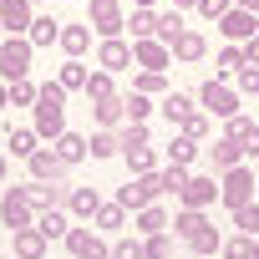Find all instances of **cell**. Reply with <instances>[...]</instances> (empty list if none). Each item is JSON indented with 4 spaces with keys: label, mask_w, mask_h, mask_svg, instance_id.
<instances>
[{
    "label": "cell",
    "mask_w": 259,
    "mask_h": 259,
    "mask_svg": "<svg viewBox=\"0 0 259 259\" xmlns=\"http://www.w3.org/2000/svg\"><path fill=\"white\" fill-rule=\"evenodd\" d=\"M31 117H36V138H61L66 133V92L56 87V81H46L41 92H36V107H31Z\"/></svg>",
    "instance_id": "1"
},
{
    "label": "cell",
    "mask_w": 259,
    "mask_h": 259,
    "mask_svg": "<svg viewBox=\"0 0 259 259\" xmlns=\"http://www.w3.org/2000/svg\"><path fill=\"white\" fill-rule=\"evenodd\" d=\"M31 56H36V46L26 41V36H6L0 41V81H26L31 76Z\"/></svg>",
    "instance_id": "2"
},
{
    "label": "cell",
    "mask_w": 259,
    "mask_h": 259,
    "mask_svg": "<svg viewBox=\"0 0 259 259\" xmlns=\"http://www.w3.org/2000/svg\"><path fill=\"white\" fill-rule=\"evenodd\" d=\"M87 26H92V36H102V41L122 36V31H127L122 0H87Z\"/></svg>",
    "instance_id": "3"
},
{
    "label": "cell",
    "mask_w": 259,
    "mask_h": 259,
    "mask_svg": "<svg viewBox=\"0 0 259 259\" xmlns=\"http://www.w3.org/2000/svg\"><path fill=\"white\" fill-rule=\"evenodd\" d=\"M198 102H203V112H208V117L229 122V117H239V102H244V97H239L229 81H213V76H208V81L198 87Z\"/></svg>",
    "instance_id": "4"
},
{
    "label": "cell",
    "mask_w": 259,
    "mask_h": 259,
    "mask_svg": "<svg viewBox=\"0 0 259 259\" xmlns=\"http://www.w3.org/2000/svg\"><path fill=\"white\" fill-rule=\"evenodd\" d=\"M249 198H254V168H249V163L219 173V203H224L229 213H234L239 203H249Z\"/></svg>",
    "instance_id": "5"
},
{
    "label": "cell",
    "mask_w": 259,
    "mask_h": 259,
    "mask_svg": "<svg viewBox=\"0 0 259 259\" xmlns=\"http://www.w3.org/2000/svg\"><path fill=\"white\" fill-rule=\"evenodd\" d=\"M163 198V183H158V173H143V178H127V188H117V203L122 208H153Z\"/></svg>",
    "instance_id": "6"
},
{
    "label": "cell",
    "mask_w": 259,
    "mask_h": 259,
    "mask_svg": "<svg viewBox=\"0 0 259 259\" xmlns=\"http://www.w3.org/2000/svg\"><path fill=\"white\" fill-rule=\"evenodd\" d=\"M213 26H219V36H224L229 46H249V41H254V31H259V16L234 6V11H229L224 21H213Z\"/></svg>",
    "instance_id": "7"
},
{
    "label": "cell",
    "mask_w": 259,
    "mask_h": 259,
    "mask_svg": "<svg viewBox=\"0 0 259 259\" xmlns=\"http://www.w3.org/2000/svg\"><path fill=\"white\" fill-rule=\"evenodd\" d=\"M0 224H6L11 234H16V229H36V208L26 203L21 188H6V198H0Z\"/></svg>",
    "instance_id": "8"
},
{
    "label": "cell",
    "mask_w": 259,
    "mask_h": 259,
    "mask_svg": "<svg viewBox=\"0 0 259 259\" xmlns=\"http://www.w3.org/2000/svg\"><path fill=\"white\" fill-rule=\"evenodd\" d=\"M61 244L71 249V259H112V244H107L97 229H71Z\"/></svg>",
    "instance_id": "9"
},
{
    "label": "cell",
    "mask_w": 259,
    "mask_h": 259,
    "mask_svg": "<svg viewBox=\"0 0 259 259\" xmlns=\"http://www.w3.org/2000/svg\"><path fill=\"white\" fill-rule=\"evenodd\" d=\"M178 203L203 213L208 203H219V178H213V173H193V178H188V188L178 193Z\"/></svg>",
    "instance_id": "10"
},
{
    "label": "cell",
    "mask_w": 259,
    "mask_h": 259,
    "mask_svg": "<svg viewBox=\"0 0 259 259\" xmlns=\"http://www.w3.org/2000/svg\"><path fill=\"white\" fill-rule=\"evenodd\" d=\"M224 138H229V143H239V148H244V158H259V122H254L249 112H239V117H229V122H224Z\"/></svg>",
    "instance_id": "11"
},
{
    "label": "cell",
    "mask_w": 259,
    "mask_h": 259,
    "mask_svg": "<svg viewBox=\"0 0 259 259\" xmlns=\"http://www.w3.org/2000/svg\"><path fill=\"white\" fill-rule=\"evenodd\" d=\"M97 66L102 71H133V41H122V36H112V41H97Z\"/></svg>",
    "instance_id": "12"
},
{
    "label": "cell",
    "mask_w": 259,
    "mask_h": 259,
    "mask_svg": "<svg viewBox=\"0 0 259 259\" xmlns=\"http://www.w3.org/2000/svg\"><path fill=\"white\" fill-rule=\"evenodd\" d=\"M21 193H26V203L41 213V208H66V198H71V188L66 183H21Z\"/></svg>",
    "instance_id": "13"
},
{
    "label": "cell",
    "mask_w": 259,
    "mask_h": 259,
    "mask_svg": "<svg viewBox=\"0 0 259 259\" xmlns=\"http://www.w3.org/2000/svg\"><path fill=\"white\" fill-rule=\"evenodd\" d=\"M31 21H36L31 0H0V26H6V36H26Z\"/></svg>",
    "instance_id": "14"
},
{
    "label": "cell",
    "mask_w": 259,
    "mask_h": 259,
    "mask_svg": "<svg viewBox=\"0 0 259 259\" xmlns=\"http://www.w3.org/2000/svg\"><path fill=\"white\" fill-rule=\"evenodd\" d=\"M26 168H31V183H61V178H66V163H61L51 148H36V153L26 158Z\"/></svg>",
    "instance_id": "15"
},
{
    "label": "cell",
    "mask_w": 259,
    "mask_h": 259,
    "mask_svg": "<svg viewBox=\"0 0 259 259\" xmlns=\"http://www.w3.org/2000/svg\"><path fill=\"white\" fill-rule=\"evenodd\" d=\"M168 61H173V51H168L163 41H133V66H143V71H168Z\"/></svg>",
    "instance_id": "16"
},
{
    "label": "cell",
    "mask_w": 259,
    "mask_h": 259,
    "mask_svg": "<svg viewBox=\"0 0 259 259\" xmlns=\"http://www.w3.org/2000/svg\"><path fill=\"white\" fill-rule=\"evenodd\" d=\"M203 56H208V36L188 26V31H183V36L173 41V61H183V66H193V61H203Z\"/></svg>",
    "instance_id": "17"
},
{
    "label": "cell",
    "mask_w": 259,
    "mask_h": 259,
    "mask_svg": "<svg viewBox=\"0 0 259 259\" xmlns=\"http://www.w3.org/2000/svg\"><path fill=\"white\" fill-rule=\"evenodd\" d=\"M36 229H41L46 244H56V239L71 234V213H66V208H41V213H36Z\"/></svg>",
    "instance_id": "18"
},
{
    "label": "cell",
    "mask_w": 259,
    "mask_h": 259,
    "mask_svg": "<svg viewBox=\"0 0 259 259\" xmlns=\"http://www.w3.org/2000/svg\"><path fill=\"white\" fill-rule=\"evenodd\" d=\"M56 46L66 51V61H81L92 51V26H61V41Z\"/></svg>",
    "instance_id": "19"
},
{
    "label": "cell",
    "mask_w": 259,
    "mask_h": 259,
    "mask_svg": "<svg viewBox=\"0 0 259 259\" xmlns=\"http://www.w3.org/2000/svg\"><path fill=\"white\" fill-rule=\"evenodd\" d=\"M51 153H56V158H61L66 168H76V163H87V158H92V153H87V138H81V133H61V138L51 143Z\"/></svg>",
    "instance_id": "20"
},
{
    "label": "cell",
    "mask_w": 259,
    "mask_h": 259,
    "mask_svg": "<svg viewBox=\"0 0 259 259\" xmlns=\"http://www.w3.org/2000/svg\"><path fill=\"white\" fill-rule=\"evenodd\" d=\"M92 122L102 127V133H117V127L127 122V112H122V97H107V102H92Z\"/></svg>",
    "instance_id": "21"
},
{
    "label": "cell",
    "mask_w": 259,
    "mask_h": 259,
    "mask_svg": "<svg viewBox=\"0 0 259 259\" xmlns=\"http://www.w3.org/2000/svg\"><path fill=\"white\" fill-rule=\"evenodd\" d=\"M26 41H31L36 51L56 46V41H61V21H56V16H36V21H31V31H26Z\"/></svg>",
    "instance_id": "22"
},
{
    "label": "cell",
    "mask_w": 259,
    "mask_h": 259,
    "mask_svg": "<svg viewBox=\"0 0 259 259\" xmlns=\"http://www.w3.org/2000/svg\"><path fill=\"white\" fill-rule=\"evenodd\" d=\"M244 61H249V56H244V46H229V41H224V46H219V56H213V81H234V71H239Z\"/></svg>",
    "instance_id": "23"
},
{
    "label": "cell",
    "mask_w": 259,
    "mask_h": 259,
    "mask_svg": "<svg viewBox=\"0 0 259 259\" xmlns=\"http://www.w3.org/2000/svg\"><path fill=\"white\" fill-rule=\"evenodd\" d=\"M208 163H213V173H229V168H239V163H244V148H239V143H229V138H213Z\"/></svg>",
    "instance_id": "24"
},
{
    "label": "cell",
    "mask_w": 259,
    "mask_h": 259,
    "mask_svg": "<svg viewBox=\"0 0 259 259\" xmlns=\"http://www.w3.org/2000/svg\"><path fill=\"white\" fill-rule=\"evenodd\" d=\"M11 254H16V259H41V254H46L41 229H16V234H11Z\"/></svg>",
    "instance_id": "25"
},
{
    "label": "cell",
    "mask_w": 259,
    "mask_h": 259,
    "mask_svg": "<svg viewBox=\"0 0 259 259\" xmlns=\"http://www.w3.org/2000/svg\"><path fill=\"white\" fill-rule=\"evenodd\" d=\"M163 153H168V163H173V168H193V163H198V153H203V143H193V138H183V133H178Z\"/></svg>",
    "instance_id": "26"
},
{
    "label": "cell",
    "mask_w": 259,
    "mask_h": 259,
    "mask_svg": "<svg viewBox=\"0 0 259 259\" xmlns=\"http://www.w3.org/2000/svg\"><path fill=\"white\" fill-rule=\"evenodd\" d=\"M97 208H102V193L97 188H71V198H66V213L71 219H97Z\"/></svg>",
    "instance_id": "27"
},
{
    "label": "cell",
    "mask_w": 259,
    "mask_h": 259,
    "mask_svg": "<svg viewBox=\"0 0 259 259\" xmlns=\"http://www.w3.org/2000/svg\"><path fill=\"white\" fill-rule=\"evenodd\" d=\"M133 219H138V234H143V239H148V234H168V229H173V219H168V208H163V203L138 208Z\"/></svg>",
    "instance_id": "28"
},
{
    "label": "cell",
    "mask_w": 259,
    "mask_h": 259,
    "mask_svg": "<svg viewBox=\"0 0 259 259\" xmlns=\"http://www.w3.org/2000/svg\"><path fill=\"white\" fill-rule=\"evenodd\" d=\"M188 31V21H183V11H158V36L153 41H163L168 51H173V41Z\"/></svg>",
    "instance_id": "29"
},
{
    "label": "cell",
    "mask_w": 259,
    "mask_h": 259,
    "mask_svg": "<svg viewBox=\"0 0 259 259\" xmlns=\"http://www.w3.org/2000/svg\"><path fill=\"white\" fill-rule=\"evenodd\" d=\"M158 112L178 127V122H183L188 112H198V107H193V97H188V92H168V97H158Z\"/></svg>",
    "instance_id": "30"
},
{
    "label": "cell",
    "mask_w": 259,
    "mask_h": 259,
    "mask_svg": "<svg viewBox=\"0 0 259 259\" xmlns=\"http://www.w3.org/2000/svg\"><path fill=\"white\" fill-rule=\"evenodd\" d=\"M208 224H213V219H208V213H198V208H178V213H173V234H178L183 244H188L198 229H208Z\"/></svg>",
    "instance_id": "31"
},
{
    "label": "cell",
    "mask_w": 259,
    "mask_h": 259,
    "mask_svg": "<svg viewBox=\"0 0 259 259\" xmlns=\"http://www.w3.org/2000/svg\"><path fill=\"white\" fill-rule=\"evenodd\" d=\"M6 148H11V158H31V153L41 148V138H36V127H11V133H6Z\"/></svg>",
    "instance_id": "32"
},
{
    "label": "cell",
    "mask_w": 259,
    "mask_h": 259,
    "mask_svg": "<svg viewBox=\"0 0 259 259\" xmlns=\"http://www.w3.org/2000/svg\"><path fill=\"white\" fill-rule=\"evenodd\" d=\"M87 153L97 163H107V158H122V143H117V133H102V127H97V133L87 138Z\"/></svg>",
    "instance_id": "33"
},
{
    "label": "cell",
    "mask_w": 259,
    "mask_h": 259,
    "mask_svg": "<svg viewBox=\"0 0 259 259\" xmlns=\"http://www.w3.org/2000/svg\"><path fill=\"white\" fill-rule=\"evenodd\" d=\"M87 61H61V71H56V87L61 92H87Z\"/></svg>",
    "instance_id": "34"
},
{
    "label": "cell",
    "mask_w": 259,
    "mask_h": 259,
    "mask_svg": "<svg viewBox=\"0 0 259 259\" xmlns=\"http://www.w3.org/2000/svg\"><path fill=\"white\" fill-rule=\"evenodd\" d=\"M117 143H122V153H133V148H153L148 122H122V127H117Z\"/></svg>",
    "instance_id": "35"
},
{
    "label": "cell",
    "mask_w": 259,
    "mask_h": 259,
    "mask_svg": "<svg viewBox=\"0 0 259 259\" xmlns=\"http://www.w3.org/2000/svg\"><path fill=\"white\" fill-rule=\"evenodd\" d=\"M229 219H234V229H239V234H249V239H259V198H249V203H239V208H234Z\"/></svg>",
    "instance_id": "36"
},
{
    "label": "cell",
    "mask_w": 259,
    "mask_h": 259,
    "mask_svg": "<svg viewBox=\"0 0 259 259\" xmlns=\"http://www.w3.org/2000/svg\"><path fill=\"white\" fill-rule=\"evenodd\" d=\"M127 31H133V41H153L158 36V11H133L127 16Z\"/></svg>",
    "instance_id": "37"
},
{
    "label": "cell",
    "mask_w": 259,
    "mask_h": 259,
    "mask_svg": "<svg viewBox=\"0 0 259 259\" xmlns=\"http://www.w3.org/2000/svg\"><path fill=\"white\" fill-rule=\"evenodd\" d=\"M133 92H143V97H168V76H163V71H138V76H133Z\"/></svg>",
    "instance_id": "38"
},
{
    "label": "cell",
    "mask_w": 259,
    "mask_h": 259,
    "mask_svg": "<svg viewBox=\"0 0 259 259\" xmlns=\"http://www.w3.org/2000/svg\"><path fill=\"white\" fill-rule=\"evenodd\" d=\"M107 97H117V87H112V71H92L87 76V102H107Z\"/></svg>",
    "instance_id": "39"
},
{
    "label": "cell",
    "mask_w": 259,
    "mask_h": 259,
    "mask_svg": "<svg viewBox=\"0 0 259 259\" xmlns=\"http://www.w3.org/2000/svg\"><path fill=\"white\" fill-rule=\"evenodd\" d=\"M188 178H193V168H173V163H168V168H158V183H163V193H173V198L188 188Z\"/></svg>",
    "instance_id": "40"
},
{
    "label": "cell",
    "mask_w": 259,
    "mask_h": 259,
    "mask_svg": "<svg viewBox=\"0 0 259 259\" xmlns=\"http://www.w3.org/2000/svg\"><path fill=\"white\" fill-rule=\"evenodd\" d=\"M219 249H224V234H219L213 224H208V229H198V234L188 239V254H219Z\"/></svg>",
    "instance_id": "41"
},
{
    "label": "cell",
    "mask_w": 259,
    "mask_h": 259,
    "mask_svg": "<svg viewBox=\"0 0 259 259\" xmlns=\"http://www.w3.org/2000/svg\"><path fill=\"white\" fill-rule=\"evenodd\" d=\"M122 112H127V122H148V117H153V97L127 92V97H122Z\"/></svg>",
    "instance_id": "42"
},
{
    "label": "cell",
    "mask_w": 259,
    "mask_h": 259,
    "mask_svg": "<svg viewBox=\"0 0 259 259\" xmlns=\"http://www.w3.org/2000/svg\"><path fill=\"white\" fill-rule=\"evenodd\" d=\"M122 158H127V168H133V178L158 173V153H153V148H133V153H122Z\"/></svg>",
    "instance_id": "43"
},
{
    "label": "cell",
    "mask_w": 259,
    "mask_h": 259,
    "mask_svg": "<svg viewBox=\"0 0 259 259\" xmlns=\"http://www.w3.org/2000/svg\"><path fill=\"white\" fill-rule=\"evenodd\" d=\"M127 224V208L117 203V198H102V208H97V229H122Z\"/></svg>",
    "instance_id": "44"
},
{
    "label": "cell",
    "mask_w": 259,
    "mask_h": 259,
    "mask_svg": "<svg viewBox=\"0 0 259 259\" xmlns=\"http://www.w3.org/2000/svg\"><path fill=\"white\" fill-rule=\"evenodd\" d=\"M234 92H239V97H259V66H254V61H244V66L234 71Z\"/></svg>",
    "instance_id": "45"
},
{
    "label": "cell",
    "mask_w": 259,
    "mask_h": 259,
    "mask_svg": "<svg viewBox=\"0 0 259 259\" xmlns=\"http://www.w3.org/2000/svg\"><path fill=\"white\" fill-rule=\"evenodd\" d=\"M178 133H183V138H193V143H203V138H208V112H203V107H198V112H188V117L178 122Z\"/></svg>",
    "instance_id": "46"
},
{
    "label": "cell",
    "mask_w": 259,
    "mask_h": 259,
    "mask_svg": "<svg viewBox=\"0 0 259 259\" xmlns=\"http://www.w3.org/2000/svg\"><path fill=\"white\" fill-rule=\"evenodd\" d=\"M143 254H148V259H173V229H168V234H148V239H143Z\"/></svg>",
    "instance_id": "47"
},
{
    "label": "cell",
    "mask_w": 259,
    "mask_h": 259,
    "mask_svg": "<svg viewBox=\"0 0 259 259\" xmlns=\"http://www.w3.org/2000/svg\"><path fill=\"white\" fill-rule=\"evenodd\" d=\"M219 254H224V259H254V239H249V234H234V239H224Z\"/></svg>",
    "instance_id": "48"
},
{
    "label": "cell",
    "mask_w": 259,
    "mask_h": 259,
    "mask_svg": "<svg viewBox=\"0 0 259 259\" xmlns=\"http://www.w3.org/2000/svg\"><path fill=\"white\" fill-rule=\"evenodd\" d=\"M36 92H41V87H36L31 76H26V81H11V107H36Z\"/></svg>",
    "instance_id": "49"
},
{
    "label": "cell",
    "mask_w": 259,
    "mask_h": 259,
    "mask_svg": "<svg viewBox=\"0 0 259 259\" xmlns=\"http://www.w3.org/2000/svg\"><path fill=\"white\" fill-rule=\"evenodd\" d=\"M229 11H234V0H198V16L203 21H224Z\"/></svg>",
    "instance_id": "50"
},
{
    "label": "cell",
    "mask_w": 259,
    "mask_h": 259,
    "mask_svg": "<svg viewBox=\"0 0 259 259\" xmlns=\"http://www.w3.org/2000/svg\"><path fill=\"white\" fill-rule=\"evenodd\" d=\"M112 259H148L143 254V239H117L112 244Z\"/></svg>",
    "instance_id": "51"
},
{
    "label": "cell",
    "mask_w": 259,
    "mask_h": 259,
    "mask_svg": "<svg viewBox=\"0 0 259 259\" xmlns=\"http://www.w3.org/2000/svg\"><path fill=\"white\" fill-rule=\"evenodd\" d=\"M244 56H249V61H254V66H259V31H254V41H249V46H244Z\"/></svg>",
    "instance_id": "52"
},
{
    "label": "cell",
    "mask_w": 259,
    "mask_h": 259,
    "mask_svg": "<svg viewBox=\"0 0 259 259\" xmlns=\"http://www.w3.org/2000/svg\"><path fill=\"white\" fill-rule=\"evenodd\" d=\"M6 107H11V87H6V81H0V112H6Z\"/></svg>",
    "instance_id": "53"
},
{
    "label": "cell",
    "mask_w": 259,
    "mask_h": 259,
    "mask_svg": "<svg viewBox=\"0 0 259 259\" xmlns=\"http://www.w3.org/2000/svg\"><path fill=\"white\" fill-rule=\"evenodd\" d=\"M173 11H198V0H173Z\"/></svg>",
    "instance_id": "54"
},
{
    "label": "cell",
    "mask_w": 259,
    "mask_h": 259,
    "mask_svg": "<svg viewBox=\"0 0 259 259\" xmlns=\"http://www.w3.org/2000/svg\"><path fill=\"white\" fill-rule=\"evenodd\" d=\"M234 6H239V11H254V16H259V0H234Z\"/></svg>",
    "instance_id": "55"
},
{
    "label": "cell",
    "mask_w": 259,
    "mask_h": 259,
    "mask_svg": "<svg viewBox=\"0 0 259 259\" xmlns=\"http://www.w3.org/2000/svg\"><path fill=\"white\" fill-rule=\"evenodd\" d=\"M11 178V163H6V153H0V183H6Z\"/></svg>",
    "instance_id": "56"
},
{
    "label": "cell",
    "mask_w": 259,
    "mask_h": 259,
    "mask_svg": "<svg viewBox=\"0 0 259 259\" xmlns=\"http://www.w3.org/2000/svg\"><path fill=\"white\" fill-rule=\"evenodd\" d=\"M158 6V0H133V11H153Z\"/></svg>",
    "instance_id": "57"
},
{
    "label": "cell",
    "mask_w": 259,
    "mask_h": 259,
    "mask_svg": "<svg viewBox=\"0 0 259 259\" xmlns=\"http://www.w3.org/2000/svg\"><path fill=\"white\" fill-rule=\"evenodd\" d=\"M254 259H259V239H254Z\"/></svg>",
    "instance_id": "58"
},
{
    "label": "cell",
    "mask_w": 259,
    "mask_h": 259,
    "mask_svg": "<svg viewBox=\"0 0 259 259\" xmlns=\"http://www.w3.org/2000/svg\"><path fill=\"white\" fill-rule=\"evenodd\" d=\"M0 41H6V26H0Z\"/></svg>",
    "instance_id": "59"
},
{
    "label": "cell",
    "mask_w": 259,
    "mask_h": 259,
    "mask_svg": "<svg viewBox=\"0 0 259 259\" xmlns=\"http://www.w3.org/2000/svg\"><path fill=\"white\" fill-rule=\"evenodd\" d=\"M31 6H41V0H31Z\"/></svg>",
    "instance_id": "60"
}]
</instances>
